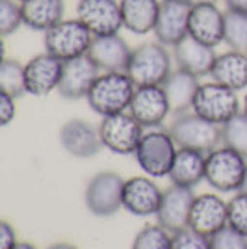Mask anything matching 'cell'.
Returning <instances> with one entry per match:
<instances>
[{
    "label": "cell",
    "mask_w": 247,
    "mask_h": 249,
    "mask_svg": "<svg viewBox=\"0 0 247 249\" xmlns=\"http://www.w3.org/2000/svg\"><path fill=\"white\" fill-rule=\"evenodd\" d=\"M136 88L138 86L126 74V71L101 73L89 89L86 101L93 112L101 117L121 114V112H128Z\"/></svg>",
    "instance_id": "6da1fadb"
},
{
    "label": "cell",
    "mask_w": 247,
    "mask_h": 249,
    "mask_svg": "<svg viewBox=\"0 0 247 249\" xmlns=\"http://www.w3.org/2000/svg\"><path fill=\"white\" fill-rule=\"evenodd\" d=\"M173 52L160 41H147L132 51V58L126 67V74L136 86H164L173 73Z\"/></svg>",
    "instance_id": "7a4b0ae2"
},
{
    "label": "cell",
    "mask_w": 247,
    "mask_h": 249,
    "mask_svg": "<svg viewBox=\"0 0 247 249\" xmlns=\"http://www.w3.org/2000/svg\"><path fill=\"white\" fill-rule=\"evenodd\" d=\"M247 156L227 145L216 147L206 155L205 180L217 194H236L244 186Z\"/></svg>",
    "instance_id": "3957f363"
},
{
    "label": "cell",
    "mask_w": 247,
    "mask_h": 249,
    "mask_svg": "<svg viewBox=\"0 0 247 249\" xmlns=\"http://www.w3.org/2000/svg\"><path fill=\"white\" fill-rule=\"evenodd\" d=\"M176 151H178V145L175 143L171 132L160 126V128L145 130L134 156L145 175L153 178H164V177H169Z\"/></svg>",
    "instance_id": "277c9868"
},
{
    "label": "cell",
    "mask_w": 247,
    "mask_h": 249,
    "mask_svg": "<svg viewBox=\"0 0 247 249\" xmlns=\"http://www.w3.org/2000/svg\"><path fill=\"white\" fill-rule=\"evenodd\" d=\"M175 143L182 149H195L201 153H210L223 143L221 140V126L205 117L195 114L194 110L175 114L171 126L167 128Z\"/></svg>",
    "instance_id": "5b68a950"
},
{
    "label": "cell",
    "mask_w": 247,
    "mask_h": 249,
    "mask_svg": "<svg viewBox=\"0 0 247 249\" xmlns=\"http://www.w3.org/2000/svg\"><path fill=\"white\" fill-rule=\"evenodd\" d=\"M91 32L86 28L80 19H63L51 30L43 34V45L45 51L51 52L52 56L60 58L62 62H69L74 58H80L89 54L93 43Z\"/></svg>",
    "instance_id": "8992f818"
},
{
    "label": "cell",
    "mask_w": 247,
    "mask_h": 249,
    "mask_svg": "<svg viewBox=\"0 0 247 249\" xmlns=\"http://www.w3.org/2000/svg\"><path fill=\"white\" fill-rule=\"evenodd\" d=\"M242 103L238 91H232L223 84L210 80L199 86L195 101L192 110L216 124H225L229 119H232L238 112H242Z\"/></svg>",
    "instance_id": "52a82bcc"
},
{
    "label": "cell",
    "mask_w": 247,
    "mask_h": 249,
    "mask_svg": "<svg viewBox=\"0 0 247 249\" xmlns=\"http://www.w3.org/2000/svg\"><path fill=\"white\" fill-rule=\"evenodd\" d=\"M99 132L104 149H108L113 155L128 156L136 153L145 134V128L130 112H121L103 117Z\"/></svg>",
    "instance_id": "ba28073f"
},
{
    "label": "cell",
    "mask_w": 247,
    "mask_h": 249,
    "mask_svg": "<svg viewBox=\"0 0 247 249\" xmlns=\"http://www.w3.org/2000/svg\"><path fill=\"white\" fill-rule=\"evenodd\" d=\"M124 178L115 171H103L88 182L84 192L86 207L93 216L110 218L123 210Z\"/></svg>",
    "instance_id": "9c48e42d"
},
{
    "label": "cell",
    "mask_w": 247,
    "mask_h": 249,
    "mask_svg": "<svg viewBox=\"0 0 247 249\" xmlns=\"http://www.w3.org/2000/svg\"><path fill=\"white\" fill-rule=\"evenodd\" d=\"M164 197V190L153 177L138 175L124 178L123 188V210L138 218L156 216L160 203Z\"/></svg>",
    "instance_id": "30bf717a"
},
{
    "label": "cell",
    "mask_w": 247,
    "mask_h": 249,
    "mask_svg": "<svg viewBox=\"0 0 247 249\" xmlns=\"http://www.w3.org/2000/svg\"><path fill=\"white\" fill-rule=\"evenodd\" d=\"M128 112L141 123L145 130L160 128L167 115L173 114L164 86H138Z\"/></svg>",
    "instance_id": "8fae6325"
},
{
    "label": "cell",
    "mask_w": 247,
    "mask_h": 249,
    "mask_svg": "<svg viewBox=\"0 0 247 249\" xmlns=\"http://www.w3.org/2000/svg\"><path fill=\"white\" fill-rule=\"evenodd\" d=\"M76 19H80L93 36L119 34L123 30L119 0H78Z\"/></svg>",
    "instance_id": "7c38bea8"
},
{
    "label": "cell",
    "mask_w": 247,
    "mask_h": 249,
    "mask_svg": "<svg viewBox=\"0 0 247 249\" xmlns=\"http://www.w3.org/2000/svg\"><path fill=\"white\" fill-rule=\"evenodd\" d=\"M63 74V62L52 56L51 52L43 51L35 54L24 63L26 76V93L34 97H47L52 91H58Z\"/></svg>",
    "instance_id": "4fadbf2b"
},
{
    "label": "cell",
    "mask_w": 247,
    "mask_h": 249,
    "mask_svg": "<svg viewBox=\"0 0 247 249\" xmlns=\"http://www.w3.org/2000/svg\"><path fill=\"white\" fill-rule=\"evenodd\" d=\"M190 13L192 4L188 0H165L158 13L155 26V39L173 49L190 36Z\"/></svg>",
    "instance_id": "5bb4252c"
},
{
    "label": "cell",
    "mask_w": 247,
    "mask_h": 249,
    "mask_svg": "<svg viewBox=\"0 0 247 249\" xmlns=\"http://www.w3.org/2000/svg\"><path fill=\"white\" fill-rule=\"evenodd\" d=\"M227 225H229V201H225L217 192L195 196L190 214V227L212 238Z\"/></svg>",
    "instance_id": "9a60e30c"
},
{
    "label": "cell",
    "mask_w": 247,
    "mask_h": 249,
    "mask_svg": "<svg viewBox=\"0 0 247 249\" xmlns=\"http://www.w3.org/2000/svg\"><path fill=\"white\" fill-rule=\"evenodd\" d=\"M194 190L171 184L164 190V197L156 212V223L162 225L171 234L190 227V214L194 207Z\"/></svg>",
    "instance_id": "2e32d148"
},
{
    "label": "cell",
    "mask_w": 247,
    "mask_h": 249,
    "mask_svg": "<svg viewBox=\"0 0 247 249\" xmlns=\"http://www.w3.org/2000/svg\"><path fill=\"white\" fill-rule=\"evenodd\" d=\"M101 73L103 71L93 62L89 54L69 60V62H63V74L58 93L69 101L86 99Z\"/></svg>",
    "instance_id": "e0dca14e"
},
{
    "label": "cell",
    "mask_w": 247,
    "mask_h": 249,
    "mask_svg": "<svg viewBox=\"0 0 247 249\" xmlns=\"http://www.w3.org/2000/svg\"><path fill=\"white\" fill-rule=\"evenodd\" d=\"M60 143L67 155L80 160L97 156L104 147L99 126L84 119H71L63 124L60 128Z\"/></svg>",
    "instance_id": "ac0fdd59"
},
{
    "label": "cell",
    "mask_w": 247,
    "mask_h": 249,
    "mask_svg": "<svg viewBox=\"0 0 247 249\" xmlns=\"http://www.w3.org/2000/svg\"><path fill=\"white\" fill-rule=\"evenodd\" d=\"M227 11L217 4H195L190 13V36L208 47H219L225 43Z\"/></svg>",
    "instance_id": "d6986e66"
},
{
    "label": "cell",
    "mask_w": 247,
    "mask_h": 249,
    "mask_svg": "<svg viewBox=\"0 0 247 249\" xmlns=\"http://www.w3.org/2000/svg\"><path fill=\"white\" fill-rule=\"evenodd\" d=\"M132 47L126 43L121 34L95 36L89 49V56L103 73L126 71L128 62L132 58Z\"/></svg>",
    "instance_id": "ffe728a7"
},
{
    "label": "cell",
    "mask_w": 247,
    "mask_h": 249,
    "mask_svg": "<svg viewBox=\"0 0 247 249\" xmlns=\"http://www.w3.org/2000/svg\"><path fill=\"white\" fill-rule=\"evenodd\" d=\"M217 52L214 47L197 41L192 36L184 37L182 41L173 47V60L178 69L195 76H210L212 67L216 63Z\"/></svg>",
    "instance_id": "44dd1931"
},
{
    "label": "cell",
    "mask_w": 247,
    "mask_h": 249,
    "mask_svg": "<svg viewBox=\"0 0 247 249\" xmlns=\"http://www.w3.org/2000/svg\"><path fill=\"white\" fill-rule=\"evenodd\" d=\"M206 173V153L195 149H182L178 147L173 167L169 171L171 184L194 190L205 180Z\"/></svg>",
    "instance_id": "7402d4cb"
},
{
    "label": "cell",
    "mask_w": 247,
    "mask_h": 249,
    "mask_svg": "<svg viewBox=\"0 0 247 249\" xmlns=\"http://www.w3.org/2000/svg\"><path fill=\"white\" fill-rule=\"evenodd\" d=\"M123 28L136 36H147L155 32L162 0H119Z\"/></svg>",
    "instance_id": "603a6c76"
},
{
    "label": "cell",
    "mask_w": 247,
    "mask_h": 249,
    "mask_svg": "<svg viewBox=\"0 0 247 249\" xmlns=\"http://www.w3.org/2000/svg\"><path fill=\"white\" fill-rule=\"evenodd\" d=\"M210 78L230 88L232 91L247 89V54L230 49L217 54Z\"/></svg>",
    "instance_id": "cb8c5ba5"
},
{
    "label": "cell",
    "mask_w": 247,
    "mask_h": 249,
    "mask_svg": "<svg viewBox=\"0 0 247 249\" xmlns=\"http://www.w3.org/2000/svg\"><path fill=\"white\" fill-rule=\"evenodd\" d=\"M22 15L24 26L45 34L65 19V0H26L22 2Z\"/></svg>",
    "instance_id": "d4e9b609"
},
{
    "label": "cell",
    "mask_w": 247,
    "mask_h": 249,
    "mask_svg": "<svg viewBox=\"0 0 247 249\" xmlns=\"http://www.w3.org/2000/svg\"><path fill=\"white\" fill-rule=\"evenodd\" d=\"M199 86H201L199 76L192 73H186V71L178 69V67L169 74V78L164 82V89L167 99H169L173 114H180V112L192 110L195 95L199 91Z\"/></svg>",
    "instance_id": "484cf974"
},
{
    "label": "cell",
    "mask_w": 247,
    "mask_h": 249,
    "mask_svg": "<svg viewBox=\"0 0 247 249\" xmlns=\"http://www.w3.org/2000/svg\"><path fill=\"white\" fill-rule=\"evenodd\" d=\"M0 91L19 99L26 93V76L24 63L15 58H6L0 63Z\"/></svg>",
    "instance_id": "4316f807"
},
{
    "label": "cell",
    "mask_w": 247,
    "mask_h": 249,
    "mask_svg": "<svg viewBox=\"0 0 247 249\" xmlns=\"http://www.w3.org/2000/svg\"><path fill=\"white\" fill-rule=\"evenodd\" d=\"M221 140L223 145L247 156V114L244 110L221 124Z\"/></svg>",
    "instance_id": "83f0119b"
},
{
    "label": "cell",
    "mask_w": 247,
    "mask_h": 249,
    "mask_svg": "<svg viewBox=\"0 0 247 249\" xmlns=\"http://www.w3.org/2000/svg\"><path fill=\"white\" fill-rule=\"evenodd\" d=\"M225 45L230 51L247 54V13L227 10Z\"/></svg>",
    "instance_id": "f1b7e54d"
},
{
    "label": "cell",
    "mask_w": 247,
    "mask_h": 249,
    "mask_svg": "<svg viewBox=\"0 0 247 249\" xmlns=\"http://www.w3.org/2000/svg\"><path fill=\"white\" fill-rule=\"evenodd\" d=\"M171 240L173 234L162 225H147L138 231L130 249H171Z\"/></svg>",
    "instance_id": "f546056e"
},
{
    "label": "cell",
    "mask_w": 247,
    "mask_h": 249,
    "mask_svg": "<svg viewBox=\"0 0 247 249\" xmlns=\"http://www.w3.org/2000/svg\"><path fill=\"white\" fill-rule=\"evenodd\" d=\"M24 26L22 4L17 0H0V34L2 37H10L19 28Z\"/></svg>",
    "instance_id": "4dcf8cb0"
},
{
    "label": "cell",
    "mask_w": 247,
    "mask_h": 249,
    "mask_svg": "<svg viewBox=\"0 0 247 249\" xmlns=\"http://www.w3.org/2000/svg\"><path fill=\"white\" fill-rule=\"evenodd\" d=\"M229 227L247 236V192H236L229 199Z\"/></svg>",
    "instance_id": "1f68e13d"
},
{
    "label": "cell",
    "mask_w": 247,
    "mask_h": 249,
    "mask_svg": "<svg viewBox=\"0 0 247 249\" xmlns=\"http://www.w3.org/2000/svg\"><path fill=\"white\" fill-rule=\"evenodd\" d=\"M171 249H212V240L192 227H186L178 232H173Z\"/></svg>",
    "instance_id": "d6a6232c"
},
{
    "label": "cell",
    "mask_w": 247,
    "mask_h": 249,
    "mask_svg": "<svg viewBox=\"0 0 247 249\" xmlns=\"http://www.w3.org/2000/svg\"><path fill=\"white\" fill-rule=\"evenodd\" d=\"M212 249H247V236L227 225L212 236Z\"/></svg>",
    "instance_id": "836d02e7"
},
{
    "label": "cell",
    "mask_w": 247,
    "mask_h": 249,
    "mask_svg": "<svg viewBox=\"0 0 247 249\" xmlns=\"http://www.w3.org/2000/svg\"><path fill=\"white\" fill-rule=\"evenodd\" d=\"M17 115V99L0 91V124H10Z\"/></svg>",
    "instance_id": "e575fe53"
},
{
    "label": "cell",
    "mask_w": 247,
    "mask_h": 249,
    "mask_svg": "<svg viewBox=\"0 0 247 249\" xmlns=\"http://www.w3.org/2000/svg\"><path fill=\"white\" fill-rule=\"evenodd\" d=\"M19 244L17 240V232L11 227V223L2 221L0 223V249H15Z\"/></svg>",
    "instance_id": "d590c367"
},
{
    "label": "cell",
    "mask_w": 247,
    "mask_h": 249,
    "mask_svg": "<svg viewBox=\"0 0 247 249\" xmlns=\"http://www.w3.org/2000/svg\"><path fill=\"white\" fill-rule=\"evenodd\" d=\"M229 11H240L247 13V0H223Z\"/></svg>",
    "instance_id": "8d00e7d4"
},
{
    "label": "cell",
    "mask_w": 247,
    "mask_h": 249,
    "mask_svg": "<svg viewBox=\"0 0 247 249\" xmlns=\"http://www.w3.org/2000/svg\"><path fill=\"white\" fill-rule=\"evenodd\" d=\"M47 249H78V248L69 244V242H58V244H52L51 248H47Z\"/></svg>",
    "instance_id": "74e56055"
},
{
    "label": "cell",
    "mask_w": 247,
    "mask_h": 249,
    "mask_svg": "<svg viewBox=\"0 0 247 249\" xmlns=\"http://www.w3.org/2000/svg\"><path fill=\"white\" fill-rule=\"evenodd\" d=\"M192 6H195V4H217L219 0H188Z\"/></svg>",
    "instance_id": "f35d334b"
},
{
    "label": "cell",
    "mask_w": 247,
    "mask_h": 249,
    "mask_svg": "<svg viewBox=\"0 0 247 249\" xmlns=\"http://www.w3.org/2000/svg\"><path fill=\"white\" fill-rule=\"evenodd\" d=\"M15 249H37V248H35L34 244H30V242H19Z\"/></svg>",
    "instance_id": "ab89813d"
},
{
    "label": "cell",
    "mask_w": 247,
    "mask_h": 249,
    "mask_svg": "<svg viewBox=\"0 0 247 249\" xmlns=\"http://www.w3.org/2000/svg\"><path fill=\"white\" fill-rule=\"evenodd\" d=\"M242 106H244L242 110H244V112L247 114V93H246V97H244V103H242Z\"/></svg>",
    "instance_id": "60d3db41"
},
{
    "label": "cell",
    "mask_w": 247,
    "mask_h": 249,
    "mask_svg": "<svg viewBox=\"0 0 247 249\" xmlns=\"http://www.w3.org/2000/svg\"><path fill=\"white\" fill-rule=\"evenodd\" d=\"M240 192H247V173H246V180H244V186H242Z\"/></svg>",
    "instance_id": "b9f144b4"
},
{
    "label": "cell",
    "mask_w": 247,
    "mask_h": 249,
    "mask_svg": "<svg viewBox=\"0 0 247 249\" xmlns=\"http://www.w3.org/2000/svg\"><path fill=\"white\" fill-rule=\"evenodd\" d=\"M17 2H21V4H22V2H26V0H17Z\"/></svg>",
    "instance_id": "7bdbcfd3"
},
{
    "label": "cell",
    "mask_w": 247,
    "mask_h": 249,
    "mask_svg": "<svg viewBox=\"0 0 247 249\" xmlns=\"http://www.w3.org/2000/svg\"><path fill=\"white\" fill-rule=\"evenodd\" d=\"M162 2H165V0H162Z\"/></svg>",
    "instance_id": "ee69618b"
}]
</instances>
